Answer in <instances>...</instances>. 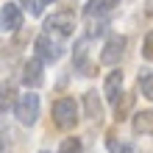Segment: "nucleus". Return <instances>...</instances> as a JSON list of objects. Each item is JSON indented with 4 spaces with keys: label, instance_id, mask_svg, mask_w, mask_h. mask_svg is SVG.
<instances>
[{
    "label": "nucleus",
    "instance_id": "obj_1",
    "mask_svg": "<svg viewBox=\"0 0 153 153\" xmlns=\"http://www.w3.org/2000/svg\"><path fill=\"white\" fill-rule=\"evenodd\" d=\"M53 125L61 131H73L75 125H78V103L73 100V97H59L56 103H53Z\"/></svg>",
    "mask_w": 153,
    "mask_h": 153
},
{
    "label": "nucleus",
    "instance_id": "obj_2",
    "mask_svg": "<svg viewBox=\"0 0 153 153\" xmlns=\"http://www.w3.org/2000/svg\"><path fill=\"white\" fill-rule=\"evenodd\" d=\"M14 114H17V120L22 125L31 128V125L39 120V95H33V92L20 95V100L14 103Z\"/></svg>",
    "mask_w": 153,
    "mask_h": 153
},
{
    "label": "nucleus",
    "instance_id": "obj_3",
    "mask_svg": "<svg viewBox=\"0 0 153 153\" xmlns=\"http://www.w3.org/2000/svg\"><path fill=\"white\" fill-rule=\"evenodd\" d=\"M45 33H50V36H70V33H75L73 11H56L53 17H48L45 20Z\"/></svg>",
    "mask_w": 153,
    "mask_h": 153
},
{
    "label": "nucleus",
    "instance_id": "obj_4",
    "mask_svg": "<svg viewBox=\"0 0 153 153\" xmlns=\"http://www.w3.org/2000/svg\"><path fill=\"white\" fill-rule=\"evenodd\" d=\"M125 45H128V39L120 36V33L109 36L106 45H103V50H100V64H106V67L120 64V59H123V53H125Z\"/></svg>",
    "mask_w": 153,
    "mask_h": 153
},
{
    "label": "nucleus",
    "instance_id": "obj_5",
    "mask_svg": "<svg viewBox=\"0 0 153 153\" xmlns=\"http://www.w3.org/2000/svg\"><path fill=\"white\" fill-rule=\"evenodd\" d=\"M33 48H36V59L39 61H59L61 59V45L50 39V33H42V36H36V42H33Z\"/></svg>",
    "mask_w": 153,
    "mask_h": 153
},
{
    "label": "nucleus",
    "instance_id": "obj_6",
    "mask_svg": "<svg viewBox=\"0 0 153 153\" xmlns=\"http://www.w3.org/2000/svg\"><path fill=\"white\" fill-rule=\"evenodd\" d=\"M42 81H45V67H42V61H39V59L25 61V67H22V84L28 86V89H36V86H42Z\"/></svg>",
    "mask_w": 153,
    "mask_h": 153
},
{
    "label": "nucleus",
    "instance_id": "obj_7",
    "mask_svg": "<svg viewBox=\"0 0 153 153\" xmlns=\"http://www.w3.org/2000/svg\"><path fill=\"white\" fill-rule=\"evenodd\" d=\"M0 20H3V28H6V31L22 28V8L14 6V3H6L3 11H0Z\"/></svg>",
    "mask_w": 153,
    "mask_h": 153
},
{
    "label": "nucleus",
    "instance_id": "obj_8",
    "mask_svg": "<svg viewBox=\"0 0 153 153\" xmlns=\"http://www.w3.org/2000/svg\"><path fill=\"white\" fill-rule=\"evenodd\" d=\"M103 95H106L109 103L120 100V95H123V73L120 70H117V73H109V78H106V84H103Z\"/></svg>",
    "mask_w": 153,
    "mask_h": 153
},
{
    "label": "nucleus",
    "instance_id": "obj_9",
    "mask_svg": "<svg viewBox=\"0 0 153 153\" xmlns=\"http://www.w3.org/2000/svg\"><path fill=\"white\" fill-rule=\"evenodd\" d=\"M84 111H86L89 120H95V123L103 120V103H100V97H97V92H86L84 95Z\"/></svg>",
    "mask_w": 153,
    "mask_h": 153
},
{
    "label": "nucleus",
    "instance_id": "obj_10",
    "mask_svg": "<svg viewBox=\"0 0 153 153\" xmlns=\"http://www.w3.org/2000/svg\"><path fill=\"white\" fill-rule=\"evenodd\" d=\"M117 6H120V0H89L86 8H84V14L86 17H103V14L114 11Z\"/></svg>",
    "mask_w": 153,
    "mask_h": 153
},
{
    "label": "nucleus",
    "instance_id": "obj_11",
    "mask_svg": "<svg viewBox=\"0 0 153 153\" xmlns=\"http://www.w3.org/2000/svg\"><path fill=\"white\" fill-rule=\"evenodd\" d=\"M131 125H134V134H153V109L137 111Z\"/></svg>",
    "mask_w": 153,
    "mask_h": 153
},
{
    "label": "nucleus",
    "instance_id": "obj_12",
    "mask_svg": "<svg viewBox=\"0 0 153 153\" xmlns=\"http://www.w3.org/2000/svg\"><path fill=\"white\" fill-rule=\"evenodd\" d=\"M139 92L142 97H148V100H153V73H139Z\"/></svg>",
    "mask_w": 153,
    "mask_h": 153
},
{
    "label": "nucleus",
    "instance_id": "obj_13",
    "mask_svg": "<svg viewBox=\"0 0 153 153\" xmlns=\"http://www.w3.org/2000/svg\"><path fill=\"white\" fill-rule=\"evenodd\" d=\"M81 150H84V142L78 137H70V139H64L59 145V153H81Z\"/></svg>",
    "mask_w": 153,
    "mask_h": 153
},
{
    "label": "nucleus",
    "instance_id": "obj_14",
    "mask_svg": "<svg viewBox=\"0 0 153 153\" xmlns=\"http://www.w3.org/2000/svg\"><path fill=\"white\" fill-rule=\"evenodd\" d=\"M50 0H25V8L31 11V17H39L45 11V6H48Z\"/></svg>",
    "mask_w": 153,
    "mask_h": 153
},
{
    "label": "nucleus",
    "instance_id": "obj_15",
    "mask_svg": "<svg viewBox=\"0 0 153 153\" xmlns=\"http://www.w3.org/2000/svg\"><path fill=\"white\" fill-rule=\"evenodd\" d=\"M142 59H148V61H153V31L145 36V42H142Z\"/></svg>",
    "mask_w": 153,
    "mask_h": 153
},
{
    "label": "nucleus",
    "instance_id": "obj_16",
    "mask_svg": "<svg viewBox=\"0 0 153 153\" xmlns=\"http://www.w3.org/2000/svg\"><path fill=\"white\" fill-rule=\"evenodd\" d=\"M117 153H137V150H134L131 145H123V148H120V150H117Z\"/></svg>",
    "mask_w": 153,
    "mask_h": 153
},
{
    "label": "nucleus",
    "instance_id": "obj_17",
    "mask_svg": "<svg viewBox=\"0 0 153 153\" xmlns=\"http://www.w3.org/2000/svg\"><path fill=\"white\" fill-rule=\"evenodd\" d=\"M3 142H6V139H3V134H0V153H3Z\"/></svg>",
    "mask_w": 153,
    "mask_h": 153
},
{
    "label": "nucleus",
    "instance_id": "obj_18",
    "mask_svg": "<svg viewBox=\"0 0 153 153\" xmlns=\"http://www.w3.org/2000/svg\"><path fill=\"white\" fill-rule=\"evenodd\" d=\"M42 153H48V150H42Z\"/></svg>",
    "mask_w": 153,
    "mask_h": 153
}]
</instances>
